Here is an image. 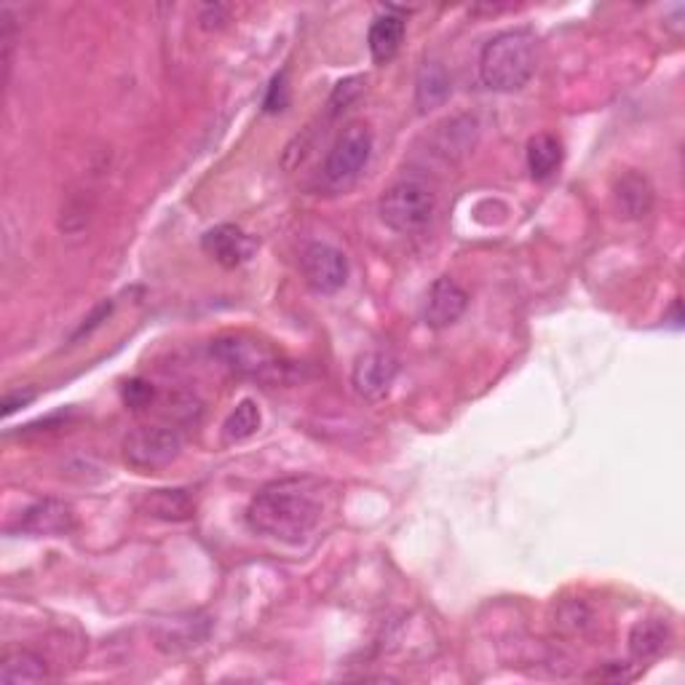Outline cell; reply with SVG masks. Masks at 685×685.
<instances>
[{"label":"cell","instance_id":"7","mask_svg":"<svg viewBox=\"0 0 685 685\" xmlns=\"http://www.w3.org/2000/svg\"><path fill=\"white\" fill-rule=\"evenodd\" d=\"M301 268L306 284L319 295H332V292L343 290L348 281V257L325 242H314L303 249Z\"/></svg>","mask_w":685,"mask_h":685},{"label":"cell","instance_id":"14","mask_svg":"<svg viewBox=\"0 0 685 685\" xmlns=\"http://www.w3.org/2000/svg\"><path fill=\"white\" fill-rule=\"evenodd\" d=\"M405 20L394 11H386L378 20L372 22L370 35H367V46H370V54L375 64H389L400 54L402 40H405Z\"/></svg>","mask_w":685,"mask_h":685},{"label":"cell","instance_id":"27","mask_svg":"<svg viewBox=\"0 0 685 685\" xmlns=\"http://www.w3.org/2000/svg\"><path fill=\"white\" fill-rule=\"evenodd\" d=\"M110 314H113V301H102V303H99V306L94 308V311H91L89 316H86L84 325H81L78 330H75L73 341H78V338H84V335H91V332L97 330V327H102V321H108Z\"/></svg>","mask_w":685,"mask_h":685},{"label":"cell","instance_id":"5","mask_svg":"<svg viewBox=\"0 0 685 685\" xmlns=\"http://www.w3.org/2000/svg\"><path fill=\"white\" fill-rule=\"evenodd\" d=\"M372 156V132L370 126L356 121L348 124L338 134L335 145L330 148L325 161V180L332 187H351L359 180V174L365 172V167L370 163Z\"/></svg>","mask_w":685,"mask_h":685},{"label":"cell","instance_id":"6","mask_svg":"<svg viewBox=\"0 0 685 685\" xmlns=\"http://www.w3.org/2000/svg\"><path fill=\"white\" fill-rule=\"evenodd\" d=\"M183 435L174 426H137L124 437V461L137 472H158L180 458Z\"/></svg>","mask_w":685,"mask_h":685},{"label":"cell","instance_id":"10","mask_svg":"<svg viewBox=\"0 0 685 685\" xmlns=\"http://www.w3.org/2000/svg\"><path fill=\"white\" fill-rule=\"evenodd\" d=\"M466 306L468 295L464 286L450 277H442L431 284L429 297H426L424 319L431 330H448L466 314Z\"/></svg>","mask_w":685,"mask_h":685},{"label":"cell","instance_id":"12","mask_svg":"<svg viewBox=\"0 0 685 685\" xmlns=\"http://www.w3.org/2000/svg\"><path fill=\"white\" fill-rule=\"evenodd\" d=\"M16 528L27 536H64L75 528V514L64 501L46 499L25 509Z\"/></svg>","mask_w":685,"mask_h":685},{"label":"cell","instance_id":"16","mask_svg":"<svg viewBox=\"0 0 685 685\" xmlns=\"http://www.w3.org/2000/svg\"><path fill=\"white\" fill-rule=\"evenodd\" d=\"M143 512L163 523H185L196 512V501L187 496V490H150L143 499Z\"/></svg>","mask_w":685,"mask_h":685},{"label":"cell","instance_id":"13","mask_svg":"<svg viewBox=\"0 0 685 685\" xmlns=\"http://www.w3.org/2000/svg\"><path fill=\"white\" fill-rule=\"evenodd\" d=\"M479 124L474 115H455V119L444 121L435 132V150L431 154L444 158V161H461L472 148L477 145Z\"/></svg>","mask_w":685,"mask_h":685},{"label":"cell","instance_id":"20","mask_svg":"<svg viewBox=\"0 0 685 685\" xmlns=\"http://www.w3.org/2000/svg\"><path fill=\"white\" fill-rule=\"evenodd\" d=\"M0 681L3 683H44L49 681V664L44 656L33 651H14L0 664Z\"/></svg>","mask_w":685,"mask_h":685},{"label":"cell","instance_id":"23","mask_svg":"<svg viewBox=\"0 0 685 685\" xmlns=\"http://www.w3.org/2000/svg\"><path fill=\"white\" fill-rule=\"evenodd\" d=\"M14 44H16V25L11 9L0 11V54H3V84H9L11 62H14Z\"/></svg>","mask_w":685,"mask_h":685},{"label":"cell","instance_id":"28","mask_svg":"<svg viewBox=\"0 0 685 685\" xmlns=\"http://www.w3.org/2000/svg\"><path fill=\"white\" fill-rule=\"evenodd\" d=\"M198 20H201V27H204V30H220V27L225 25V22H228V11H225V5H220V3H209V5H204V9H201V16H198Z\"/></svg>","mask_w":685,"mask_h":685},{"label":"cell","instance_id":"25","mask_svg":"<svg viewBox=\"0 0 685 685\" xmlns=\"http://www.w3.org/2000/svg\"><path fill=\"white\" fill-rule=\"evenodd\" d=\"M362 84H365V78H345V81H341V84L335 86V91H332V97H330L332 113H341V110L348 108V105L354 102L356 97H359Z\"/></svg>","mask_w":685,"mask_h":685},{"label":"cell","instance_id":"2","mask_svg":"<svg viewBox=\"0 0 685 685\" xmlns=\"http://www.w3.org/2000/svg\"><path fill=\"white\" fill-rule=\"evenodd\" d=\"M538 68V40L530 30L493 35L479 54V78L490 91L514 94L530 84Z\"/></svg>","mask_w":685,"mask_h":685},{"label":"cell","instance_id":"22","mask_svg":"<svg viewBox=\"0 0 685 685\" xmlns=\"http://www.w3.org/2000/svg\"><path fill=\"white\" fill-rule=\"evenodd\" d=\"M163 415H167L172 424H196L198 418H201V402L196 400V396H187V394H174L167 400V409H163ZM178 429V426H174Z\"/></svg>","mask_w":685,"mask_h":685},{"label":"cell","instance_id":"8","mask_svg":"<svg viewBox=\"0 0 685 685\" xmlns=\"http://www.w3.org/2000/svg\"><path fill=\"white\" fill-rule=\"evenodd\" d=\"M396 375H400V359L394 354H389V351H365L354 362L351 386H354V391L362 400L380 402L389 396Z\"/></svg>","mask_w":685,"mask_h":685},{"label":"cell","instance_id":"24","mask_svg":"<svg viewBox=\"0 0 685 685\" xmlns=\"http://www.w3.org/2000/svg\"><path fill=\"white\" fill-rule=\"evenodd\" d=\"M286 102H290V86H286V73H279L277 78L271 81V86H268L266 99H262V108H266V113H281V110L286 108Z\"/></svg>","mask_w":685,"mask_h":685},{"label":"cell","instance_id":"1","mask_svg":"<svg viewBox=\"0 0 685 685\" xmlns=\"http://www.w3.org/2000/svg\"><path fill=\"white\" fill-rule=\"evenodd\" d=\"M327 509L325 482L314 477H284L268 482L247 506V525L257 536L301 543L321 523Z\"/></svg>","mask_w":685,"mask_h":685},{"label":"cell","instance_id":"29","mask_svg":"<svg viewBox=\"0 0 685 685\" xmlns=\"http://www.w3.org/2000/svg\"><path fill=\"white\" fill-rule=\"evenodd\" d=\"M35 400V391L25 389V391H14V394H5L3 396V415L9 418L11 413H16L20 407H27Z\"/></svg>","mask_w":685,"mask_h":685},{"label":"cell","instance_id":"3","mask_svg":"<svg viewBox=\"0 0 685 685\" xmlns=\"http://www.w3.org/2000/svg\"><path fill=\"white\" fill-rule=\"evenodd\" d=\"M212 356L231 372L244 378L262 380V383H286L292 365L262 338L247 332H231L212 341Z\"/></svg>","mask_w":685,"mask_h":685},{"label":"cell","instance_id":"21","mask_svg":"<svg viewBox=\"0 0 685 685\" xmlns=\"http://www.w3.org/2000/svg\"><path fill=\"white\" fill-rule=\"evenodd\" d=\"M262 424V413L257 407V402L244 400L238 402L236 409L225 418V426H222V437L225 442H247L249 437H255L260 431Z\"/></svg>","mask_w":685,"mask_h":685},{"label":"cell","instance_id":"26","mask_svg":"<svg viewBox=\"0 0 685 685\" xmlns=\"http://www.w3.org/2000/svg\"><path fill=\"white\" fill-rule=\"evenodd\" d=\"M154 400H156L154 386L145 383V380H129V383L124 386L126 407L143 409V407H150V402H154Z\"/></svg>","mask_w":685,"mask_h":685},{"label":"cell","instance_id":"18","mask_svg":"<svg viewBox=\"0 0 685 685\" xmlns=\"http://www.w3.org/2000/svg\"><path fill=\"white\" fill-rule=\"evenodd\" d=\"M450 91H453V84H450L448 70L437 62H426L420 68L418 81H415V105H418L420 113L442 108L450 99Z\"/></svg>","mask_w":685,"mask_h":685},{"label":"cell","instance_id":"17","mask_svg":"<svg viewBox=\"0 0 685 685\" xmlns=\"http://www.w3.org/2000/svg\"><path fill=\"white\" fill-rule=\"evenodd\" d=\"M207 632H209L207 622H198V619H193V616H185V619L178 616L158 626L156 640L161 651L180 653V651H187V648H196L198 643L207 637Z\"/></svg>","mask_w":685,"mask_h":685},{"label":"cell","instance_id":"11","mask_svg":"<svg viewBox=\"0 0 685 685\" xmlns=\"http://www.w3.org/2000/svg\"><path fill=\"white\" fill-rule=\"evenodd\" d=\"M613 204H616V212L624 220H643L651 215L656 204V191L651 180L643 172H624L622 178L613 183Z\"/></svg>","mask_w":685,"mask_h":685},{"label":"cell","instance_id":"15","mask_svg":"<svg viewBox=\"0 0 685 685\" xmlns=\"http://www.w3.org/2000/svg\"><path fill=\"white\" fill-rule=\"evenodd\" d=\"M672 640L670 624L661 622V619H643L632 626L629 632V653L632 659L646 664V661L659 659L666 651Z\"/></svg>","mask_w":685,"mask_h":685},{"label":"cell","instance_id":"19","mask_svg":"<svg viewBox=\"0 0 685 685\" xmlns=\"http://www.w3.org/2000/svg\"><path fill=\"white\" fill-rule=\"evenodd\" d=\"M562 163V145L552 134H536L528 143V172L533 180L543 183V180L554 178V172Z\"/></svg>","mask_w":685,"mask_h":685},{"label":"cell","instance_id":"9","mask_svg":"<svg viewBox=\"0 0 685 685\" xmlns=\"http://www.w3.org/2000/svg\"><path fill=\"white\" fill-rule=\"evenodd\" d=\"M201 247L215 262H220L222 268H238L255 257L257 238L249 236V233L242 231L238 225L222 222V225L209 228V231L204 233Z\"/></svg>","mask_w":685,"mask_h":685},{"label":"cell","instance_id":"4","mask_svg":"<svg viewBox=\"0 0 685 685\" xmlns=\"http://www.w3.org/2000/svg\"><path fill=\"white\" fill-rule=\"evenodd\" d=\"M437 212V196L424 180H400L383 191L378 201V215L391 231L418 233L429 225Z\"/></svg>","mask_w":685,"mask_h":685}]
</instances>
